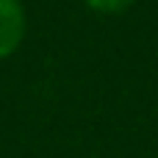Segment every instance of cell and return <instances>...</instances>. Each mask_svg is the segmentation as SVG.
Returning a JSON list of instances; mask_svg holds the SVG:
<instances>
[{"label": "cell", "instance_id": "cell-1", "mask_svg": "<svg viewBox=\"0 0 158 158\" xmlns=\"http://www.w3.org/2000/svg\"><path fill=\"white\" fill-rule=\"evenodd\" d=\"M25 39V11L19 0H0V58L11 56Z\"/></svg>", "mask_w": 158, "mask_h": 158}, {"label": "cell", "instance_id": "cell-2", "mask_svg": "<svg viewBox=\"0 0 158 158\" xmlns=\"http://www.w3.org/2000/svg\"><path fill=\"white\" fill-rule=\"evenodd\" d=\"M136 0H86L89 8L94 11H103V14H117V11H125L128 6H133Z\"/></svg>", "mask_w": 158, "mask_h": 158}]
</instances>
